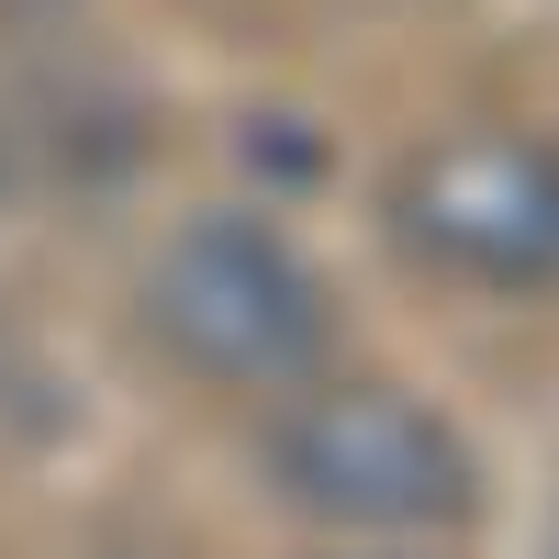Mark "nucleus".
I'll list each match as a JSON object with an SVG mask.
<instances>
[{"label":"nucleus","mask_w":559,"mask_h":559,"mask_svg":"<svg viewBox=\"0 0 559 559\" xmlns=\"http://www.w3.org/2000/svg\"><path fill=\"white\" fill-rule=\"evenodd\" d=\"M146 336L213 392H292L336 347V302L269 213H191L146 258Z\"/></svg>","instance_id":"nucleus-1"},{"label":"nucleus","mask_w":559,"mask_h":559,"mask_svg":"<svg viewBox=\"0 0 559 559\" xmlns=\"http://www.w3.org/2000/svg\"><path fill=\"white\" fill-rule=\"evenodd\" d=\"M269 481L324 526H392V537L481 515L471 437L403 381H292L269 426Z\"/></svg>","instance_id":"nucleus-2"},{"label":"nucleus","mask_w":559,"mask_h":559,"mask_svg":"<svg viewBox=\"0 0 559 559\" xmlns=\"http://www.w3.org/2000/svg\"><path fill=\"white\" fill-rule=\"evenodd\" d=\"M392 247L459 292H559V134L459 123L392 168Z\"/></svg>","instance_id":"nucleus-3"},{"label":"nucleus","mask_w":559,"mask_h":559,"mask_svg":"<svg viewBox=\"0 0 559 559\" xmlns=\"http://www.w3.org/2000/svg\"><path fill=\"white\" fill-rule=\"evenodd\" d=\"M12 414H45V369L23 358L12 324H0V426H12Z\"/></svg>","instance_id":"nucleus-4"},{"label":"nucleus","mask_w":559,"mask_h":559,"mask_svg":"<svg viewBox=\"0 0 559 559\" xmlns=\"http://www.w3.org/2000/svg\"><path fill=\"white\" fill-rule=\"evenodd\" d=\"M0 179H12V157H0Z\"/></svg>","instance_id":"nucleus-5"}]
</instances>
